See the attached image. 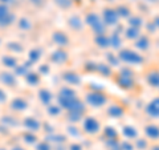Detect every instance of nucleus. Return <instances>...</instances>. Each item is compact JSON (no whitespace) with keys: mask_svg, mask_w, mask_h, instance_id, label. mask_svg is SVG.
<instances>
[{"mask_svg":"<svg viewBox=\"0 0 159 150\" xmlns=\"http://www.w3.org/2000/svg\"><path fill=\"white\" fill-rule=\"evenodd\" d=\"M24 141L28 142V143H37V137L34 136V133H31V132H27V134L24 136Z\"/></svg>","mask_w":159,"mask_h":150,"instance_id":"35","label":"nucleus"},{"mask_svg":"<svg viewBox=\"0 0 159 150\" xmlns=\"http://www.w3.org/2000/svg\"><path fill=\"white\" fill-rule=\"evenodd\" d=\"M29 59H31L32 63H36L40 59V52L39 51H31V53H29Z\"/></svg>","mask_w":159,"mask_h":150,"instance_id":"40","label":"nucleus"},{"mask_svg":"<svg viewBox=\"0 0 159 150\" xmlns=\"http://www.w3.org/2000/svg\"><path fill=\"white\" fill-rule=\"evenodd\" d=\"M25 78H27V81H28L29 84H31V85L39 84V81H40V77H39V74H36V73H27Z\"/></svg>","mask_w":159,"mask_h":150,"instance_id":"29","label":"nucleus"},{"mask_svg":"<svg viewBox=\"0 0 159 150\" xmlns=\"http://www.w3.org/2000/svg\"><path fill=\"white\" fill-rule=\"evenodd\" d=\"M68 23H69V26H70V28L74 29V31H80V29H82V21H81V19H80L78 16L69 17Z\"/></svg>","mask_w":159,"mask_h":150,"instance_id":"21","label":"nucleus"},{"mask_svg":"<svg viewBox=\"0 0 159 150\" xmlns=\"http://www.w3.org/2000/svg\"><path fill=\"white\" fill-rule=\"evenodd\" d=\"M11 150H25V149H24L23 146H17V145H16V146H13Z\"/></svg>","mask_w":159,"mask_h":150,"instance_id":"45","label":"nucleus"},{"mask_svg":"<svg viewBox=\"0 0 159 150\" xmlns=\"http://www.w3.org/2000/svg\"><path fill=\"white\" fill-rule=\"evenodd\" d=\"M118 59L119 61H123L126 64H133V65H138V64L143 63V57L139 53L131 51V49H121L118 53Z\"/></svg>","mask_w":159,"mask_h":150,"instance_id":"2","label":"nucleus"},{"mask_svg":"<svg viewBox=\"0 0 159 150\" xmlns=\"http://www.w3.org/2000/svg\"><path fill=\"white\" fill-rule=\"evenodd\" d=\"M135 47L141 51H147L148 47H150V40L147 36H139L135 41Z\"/></svg>","mask_w":159,"mask_h":150,"instance_id":"15","label":"nucleus"},{"mask_svg":"<svg viewBox=\"0 0 159 150\" xmlns=\"http://www.w3.org/2000/svg\"><path fill=\"white\" fill-rule=\"evenodd\" d=\"M82 114L84 113H80V112H69L68 118H69V121H72V122H77L82 118Z\"/></svg>","mask_w":159,"mask_h":150,"instance_id":"31","label":"nucleus"},{"mask_svg":"<svg viewBox=\"0 0 159 150\" xmlns=\"http://www.w3.org/2000/svg\"><path fill=\"white\" fill-rule=\"evenodd\" d=\"M85 101L88 105H90L93 108H101L107 102V96L103 94L102 92H90L86 94Z\"/></svg>","mask_w":159,"mask_h":150,"instance_id":"4","label":"nucleus"},{"mask_svg":"<svg viewBox=\"0 0 159 150\" xmlns=\"http://www.w3.org/2000/svg\"><path fill=\"white\" fill-rule=\"evenodd\" d=\"M13 21V15L8 11L6 6H0V24L2 26H8Z\"/></svg>","mask_w":159,"mask_h":150,"instance_id":"8","label":"nucleus"},{"mask_svg":"<svg viewBox=\"0 0 159 150\" xmlns=\"http://www.w3.org/2000/svg\"><path fill=\"white\" fill-rule=\"evenodd\" d=\"M145 112L147 116H150L151 118H159V97L151 100V101L147 104Z\"/></svg>","mask_w":159,"mask_h":150,"instance_id":"7","label":"nucleus"},{"mask_svg":"<svg viewBox=\"0 0 159 150\" xmlns=\"http://www.w3.org/2000/svg\"><path fill=\"white\" fill-rule=\"evenodd\" d=\"M24 126L27 128L28 132L34 133V132L40 130V128H41V124H40L36 118H33V117H27L25 120H24Z\"/></svg>","mask_w":159,"mask_h":150,"instance_id":"10","label":"nucleus"},{"mask_svg":"<svg viewBox=\"0 0 159 150\" xmlns=\"http://www.w3.org/2000/svg\"><path fill=\"white\" fill-rule=\"evenodd\" d=\"M129 21H130V27H133V28H138L139 29V27L143 26V20H142V17H139V16L130 17Z\"/></svg>","mask_w":159,"mask_h":150,"instance_id":"27","label":"nucleus"},{"mask_svg":"<svg viewBox=\"0 0 159 150\" xmlns=\"http://www.w3.org/2000/svg\"><path fill=\"white\" fill-rule=\"evenodd\" d=\"M39 97L41 100V102L45 105H49L52 101V93L49 92L48 89H41V91L39 92Z\"/></svg>","mask_w":159,"mask_h":150,"instance_id":"20","label":"nucleus"},{"mask_svg":"<svg viewBox=\"0 0 159 150\" xmlns=\"http://www.w3.org/2000/svg\"><path fill=\"white\" fill-rule=\"evenodd\" d=\"M56 150H65V149H64V148H57Z\"/></svg>","mask_w":159,"mask_h":150,"instance_id":"47","label":"nucleus"},{"mask_svg":"<svg viewBox=\"0 0 159 150\" xmlns=\"http://www.w3.org/2000/svg\"><path fill=\"white\" fill-rule=\"evenodd\" d=\"M53 41L56 43L58 47H66L69 44V37L64 32L57 31L53 33Z\"/></svg>","mask_w":159,"mask_h":150,"instance_id":"11","label":"nucleus"},{"mask_svg":"<svg viewBox=\"0 0 159 150\" xmlns=\"http://www.w3.org/2000/svg\"><path fill=\"white\" fill-rule=\"evenodd\" d=\"M103 136H105L106 139H117L118 133L113 126H106L103 129Z\"/></svg>","mask_w":159,"mask_h":150,"instance_id":"23","label":"nucleus"},{"mask_svg":"<svg viewBox=\"0 0 159 150\" xmlns=\"http://www.w3.org/2000/svg\"><path fill=\"white\" fill-rule=\"evenodd\" d=\"M36 150H53V148L48 141H41L36 143Z\"/></svg>","mask_w":159,"mask_h":150,"instance_id":"33","label":"nucleus"},{"mask_svg":"<svg viewBox=\"0 0 159 150\" xmlns=\"http://www.w3.org/2000/svg\"><path fill=\"white\" fill-rule=\"evenodd\" d=\"M154 26L159 28V16H157L155 19H154Z\"/></svg>","mask_w":159,"mask_h":150,"instance_id":"44","label":"nucleus"},{"mask_svg":"<svg viewBox=\"0 0 159 150\" xmlns=\"http://www.w3.org/2000/svg\"><path fill=\"white\" fill-rule=\"evenodd\" d=\"M117 84L123 89H130L134 87V72L130 68H122L119 71V76L117 78Z\"/></svg>","mask_w":159,"mask_h":150,"instance_id":"3","label":"nucleus"},{"mask_svg":"<svg viewBox=\"0 0 159 150\" xmlns=\"http://www.w3.org/2000/svg\"><path fill=\"white\" fill-rule=\"evenodd\" d=\"M82 130H84V133L89 134V136H96V134L99 133V130H101V124L94 117H86L82 124Z\"/></svg>","mask_w":159,"mask_h":150,"instance_id":"5","label":"nucleus"},{"mask_svg":"<svg viewBox=\"0 0 159 150\" xmlns=\"http://www.w3.org/2000/svg\"><path fill=\"white\" fill-rule=\"evenodd\" d=\"M20 27H21L23 29H29V28H31V24H29V20H27V19L20 20Z\"/></svg>","mask_w":159,"mask_h":150,"instance_id":"43","label":"nucleus"},{"mask_svg":"<svg viewBox=\"0 0 159 150\" xmlns=\"http://www.w3.org/2000/svg\"><path fill=\"white\" fill-rule=\"evenodd\" d=\"M4 64H7V67H17V60L12 57V56H7L4 57Z\"/></svg>","mask_w":159,"mask_h":150,"instance_id":"36","label":"nucleus"},{"mask_svg":"<svg viewBox=\"0 0 159 150\" xmlns=\"http://www.w3.org/2000/svg\"><path fill=\"white\" fill-rule=\"evenodd\" d=\"M126 37L127 39H130V40H137L139 36H141V32H139V29L138 28H133V27H130V28H127L126 29Z\"/></svg>","mask_w":159,"mask_h":150,"instance_id":"25","label":"nucleus"},{"mask_svg":"<svg viewBox=\"0 0 159 150\" xmlns=\"http://www.w3.org/2000/svg\"><path fill=\"white\" fill-rule=\"evenodd\" d=\"M96 44L102 49L110 47V41H109V37L106 35H98V36H96Z\"/></svg>","mask_w":159,"mask_h":150,"instance_id":"18","label":"nucleus"},{"mask_svg":"<svg viewBox=\"0 0 159 150\" xmlns=\"http://www.w3.org/2000/svg\"><path fill=\"white\" fill-rule=\"evenodd\" d=\"M147 82L152 88H159V72H151L147 74Z\"/></svg>","mask_w":159,"mask_h":150,"instance_id":"22","label":"nucleus"},{"mask_svg":"<svg viewBox=\"0 0 159 150\" xmlns=\"http://www.w3.org/2000/svg\"><path fill=\"white\" fill-rule=\"evenodd\" d=\"M109 41H110V47L116 48V49H119V48H121L122 39H121V36H119V33H118V32L111 33V36L109 37Z\"/></svg>","mask_w":159,"mask_h":150,"instance_id":"19","label":"nucleus"},{"mask_svg":"<svg viewBox=\"0 0 159 150\" xmlns=\"http://www.w3.org/2000/svg\"><path fill=\"white\" fill-rule=\"evenodd\" d=\"M107 61L111 64L113 67H117L118 64H119V59H118V56H114V54H111V53H107Z\"/></svg>","mask_w":159,"mask_h":150,"instance_id":"38","label":"nucleus"},{"mask_svg":"<svg viewBox=\"0 0 159 150\" xmlns=\"http://www.w3.org/2000/svg\"><path fill=\"white\" fill-rule=\"evenodd\" d=\"M107 114L113 118H121L123 114H125V110H123V108L119 106V105H111V106L107 108Z\"/></svg>","mask_w":159,"mask_h":150,"instance_id":"13","label":"nucleus"},{"mask_svg":"<svg viewBox=\"0 0 159 150\" xmlns=\"http://www.w3.org/2000/svg\"><path fill=\"white\" fill-rule=\"evenodd\" d=\"M97 71L105 77H109L111 74V68L107 64H97Z\"/></svg>","mask_w":159,"mask_h":150,"instance_id":"24","label":"nucleus"},{"mask_svg":"<svg viewBox=\"0 0 159 150\" xmlns=\"http://www.w3.org/2000/svg\"><path fill=\"white\" fill-rule=\"evenodd\" d=\"M106 148L109 150H119V141L118 139H106Z\"/></svg>","mask_w":159,"mask_h":150,"instance_id":"28","label":"nucleus"},{"mask_svg":"<svg viewBox=\"0 0 159 150\" xmlns=\"http://www.w3.org/2000/svg\"><path fill=\"white\" fill-rule=\"evenodd\" d=\"M68 150H84V148H82V145H80L78 142H73L68 146Z\"/></svg>","mask_w":159,"mask_h":150,"instance_id":"41","label":"nucleus"},{"mask_svg":"<svg viewBox=\"0 0 159 150\" xmlns=\"http://www.w3.org/2000/svg\"><path fill=\"white\" fill-rule=\"evenodd\" d=\"M122 134L126 139H129V141L138 138V130L134 126H131V125H125V126L122 128Z\"/></svg>","mask_w":159,"mask_h":150,"instance_id":"12","label":"nucleus"},{"mask_svg":"<svg viewBox=\"0 0 159 150\" xmlns=\"http://www.w3.org/2000/svg\"><path fill=\"white\" fill-rule=\"evenodd\" d=\"M117 13L118 16H122V17H129L130 16V9L125 6H119L118 9H117Z\"/></svg>","mask_w":159,"mask_h":150,"instance_id":"34","label":"nucleus"},{"mask_svg":"<svg viewBox=\"0 0 159 150\" xmlns=\"http://www.w3.org/2000/svg\"><path fill=\"white\" fill-rule=\"evenodd\" d=\"M145 134H146L147 138L152 139V141H158L159 139V126H157V125H154V124L146 125Z\"/></svg>","mask_w":159,"mask_h":150,"instance_id":"9","label":"nucleus"},{"mask_svg":"<svg viewBox=\"0 0 159 150\" xmlns=\"http://www.w3.org/2000/svg\"><path fill=\"white\" fill-rule=\"evenodd\" d=\"M48 113L51 114V116H57V114H60V112H61V109H60V106H54V105H48Z\"/></svg>","mask_w":159,"mask_h":150,"instance_id":"37","label":"nucleus"},{"mask_svg":"<svg viewBox=\"0 0 159 150\" xmlns=\"http://www.w3.org/2000/svg\"><path fill=\"white\" fill-rule=\"evenodd\" d=\"M151 150H159V145H154V146L151 148Z\"/></svg>","mask_w":159,"mask_h":150,"instance_id":"46","label":"nucleus"},{"mask_svg":"<svg viewBox=\"0 0 159 150\" xmlns=\"http://www.w3.org/2000/svg\"><path fill=\"white\" fill-rule=\"evenodd\" d=\"M86 24L93 29V32L97 35H105L106 32V26L102 21V19L99 17V15L97 13H88L86 15Z\"/></svg>","mask_w":159,"mask_h":150,"instance_id":"1","label":"nucleus"},{"mask_svg":"<svg viewBox=\"0 0 159 150\" xmlns=\"http://www.w3.org/2000/svg\"><path fill=\"white\" fill-rule=\"evenodd\" d=\"M119 150H135V148H134L133 142H130L129 139H126V141L119 142Z\"/></svg>","mask_w":159,"mask_h":150,"instance_id":"32","label":"nucleus"},{"mask_svg":"<svg viewBox=\"0 0 159 150\" xmlns=\"http://www.w3.org/2000/svg\"><path fill=\"white\" fill-rule=\"evenodd\" d=\"M47 141L51 143V142H58V143H62L65 142V137L64 136H54V134H51V136L47 137Z\"/></svg>","mask_w":159,"mask_h":150,"instance_id":"30","label":"nucleus"},{"mask_svg":"<svg viewBox=\"0 0 159 150\" xmlns=\"http://www.w3.org/2000/svg\"><path fill=\"white\" fill-rule=\"evenodd\" d=\"M64 80L69 84V85H77L81 82V78H80L78 74L73 73V72H69V73H65L64 74Z\"/></svg>","mask_w":159,"mask_h":150,"instance_id":"16","label":"nucleus"},{"mask_svg":"<svg viewBox=\"0 0 159 150\" xmlns=\"http://www.w3.org/2000/svg\"><path fill=\"white\" fill-rule=\"evenodd\" d=\"M6 77H3V81L4 82H7V84H13L15 82V77L12 76V74H9V73H7V74H4Z\"/></svg>","mask_w":159,"mask_h":150,"instance_id":"42","label":"nucleus"},{"mask_svg":"<svg viewBox=\"0 0 159 150\" xmlns=\"http://www.w3.org/2000/svg\"><path fill=\"white\" fill-rule=\"evenodd\" d=\"M12 108L15 109V110H19V112H23L25 110V109L28 108V102L25 101V100L23 98H16L12 101Z\"/></svg>","mask_w":159,"mask_h":150,"instance_id":"17","label":"nucleus"},{"mask_svg":"<svg viewBox=\"0 0 159 150\" xmlns=\"http://www.w3.org/2000/svg\"><path fill=\"white\" fill-rule=\"evenodd\" d=\"M134 148L137 150H146L148 149V143L146 139H142V138H135V143H134Z\"/></svg>","mask_w":159,"mask_h":150,"instance_id":"26","label":"nucleus"},{"mask_svg":"<svg viewBox=\"0 0 159 150\" xmlns=\"http://www.w3.org/2000/svg\"><path fill=\"white\" fill-rule=\"evenodd\" d=\"M66 60H68V54H66V52L61 51V49H58V51H56L52 54V61L56 64H62V63H65Z\"/></svg>","mask_w":159,"mask_h":150,"instance_id":"14","label":"nucleus"},{"mask_svg":"<svg viewBox=\"0 0 159 150\" xmlns=\"http://www.w3.org/2000/svg\"><path fill=\"white\" fill-rule=\"evenodd\" d=\"M57 4L60 7H62V8H68V7H70L72 6V0H56Z\"/></svg>","mask_w":159,"mask_h":150,"instance_id":"39","label":"nucleus"},{"mask_svg":"<svg viewBox=\"0 0 159 150\" xmlns=\"http://www.w3.org/2000/svg\"><path fill=\"white\" fill-rule=\"evenodd\" d=\"M118 20L119 16L116 9H111V8H105L102 12V21L105 23V26H117L118 24Z\"/></svg>","mask_w":159,"mask_h":150,"instance_id":"6","label":"nucleus"}]
</instances>
